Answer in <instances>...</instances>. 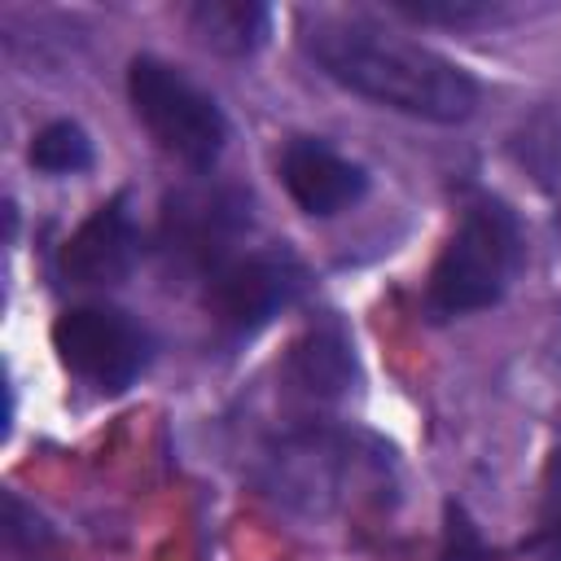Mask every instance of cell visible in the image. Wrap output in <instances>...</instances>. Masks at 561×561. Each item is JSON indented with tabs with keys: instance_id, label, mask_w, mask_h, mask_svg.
I'll return each mask as SVG.
<instances>
[{
	"instance_id": "obj_1",
	"label": "cell",
	"mask_w": 561,
	"mask_h": 561,
	"mask_svg": "<svg viewBox=\"0 0 561 561\" xmlns=\"http://www.w3.org/2000/svg\"><path fill=\"white\" fill-rule=\"evenodd\" d=\"M302 48L346 92L421 123L451 127L478 105V83L451 57L373 18L320 13L302 22Z\"/></svg>"
},
{
	"instance_id": "obj_2",
	"label": "cell",
	"mask_w": 561,
	"mask_h": 561,
	"mask_svg": "<svg viewBox=\"0 0 561 561\" xmlns=\"http://www.w3.org/2000/svg\"><path fill=\"white\" fill-rule=\"evenodd\" d=\"M517 267H522L517 215L495 197H473L430 267L425 311L434 320H460L486 311L504 298Z\"/></svg>"
},
{
	"instance_id": "obj_3",
	"label": "cell",
	"mask_w": 561,
	"mask_h": 561,
	"mask_svg": "<svg viewBox=\"0 0 561 561\" xmlns=\"http://www.w3.org/2000/svg\"><path fill=\"white\" fill-rule=\"evenodd\" d=\"M127 101H131V114L136 123L149 131V140L193 167V171H206L219 162L224 145H228V118L219 110V101L193 83L180 66L162 61V57H131L127 66Z\"/></svg>"
},
{
	"instance_id": "obj_4",
	"label": "cell",
	"mask_w": 561,
	"mask_h": 561,
	"mask_svg": "<svg viewBox=\"0 0 561 561\" xmlns=\"http://www.w3.org/2000/svg\"><path fill=\"white\" fill-rule=\"evenodd\" d=\"M272 491L302 513H337L364 491H386V451L342 430H298L272 451Z\"/></svg>"
},
{
	"instance_id": "obj_5",
	"label": "cell",
	"mask_w": 561,
	"mask_h": 561,
	"mask_svg": "<svg viewBox=\"0 0 561 561\" xmlns=\"http://www.w3.org/2000/svg\"><path fill=\"white\" fill-rule=\"evenodd\" d=\"M302 289H307V267L285 245L232 250L224 263H215L202 276V302L210 320L232 337L263 329L272 316L294 307Z\"/></svg>"
},
{
	"instance_id": "obj_6",
	"label": "cell",
	"mask_w": 561,
	"mask_h": 561,
	"mask_svg": "<svg viewBox=\"0 0 561 561\" xmlns=\"http://www.w3.org/2000/svg\"><path fill=\"white\" fill-rule=\"evenodd\" d=\"M53 351L70 377L92 390L118 394L127 390L149 364V333L123 307L110 302H79L66 307L53 324Z\"/></svg>"
},
{
	"instance_id": "obj_7",
	"label": "cell",
	"mask_w": 561,
	"mask_h": 561,
	"mask_svg": "<svg viewBox=\"0 0 561 561\" xmlns=\"http://www.w3.org/2000/svg\"><path fill=\"white\" fill-rule=\"evenodd\" d=\"M280 184L302 215L333 219L368 193V171L324 136H289L276 158Z\"/></svg>"
},
{
	"instance_id": "obj_8",
	"label": "cell",
	"mask_w": 561,
	"mask_h": 561,
	"mask_svg": "<svg viewBox=\"0 0 561 561\" xmlns=\"http://www.w3.org/2000/svg\"><path fill=\"white\" fill-rule=\"evenodd\" d=\"M250 228V210L232 188L180 193L162 215V245L180 267L210 272L232 254V241Z\"/></svg>"
},
{
	"instance_id": "obj_9",
	"label": "cell",
	"mask_w": 561,
	"mask_h": 561,
	"mask_svg": "<svg viewBox=\"0 0 561 561\" xmlns=\"http://www.w3.org/2000/svg\"><path fill=\"white\" fill-rule=\"evenodd\" d=\"M140 259V228L127 210V197H110L101 202L61 245L57 254V272L61 280L79 285V289H96V285H118L127 280V272Z\"/></svg>"
},
{
	"instance_id": "obj_10",
	"label": "cell",
	"mask_w": 561,
	"mask_h": 561,
	"mask_svg": "<svg viewBox=\"0 0 561 561\" xmlns=\"http://www.w3.org/2000/svg\"><path fill=\"white\" fill-rule=\"evenodd\" d=\"M188 31L219 57H250L267 44L272 9L259 0H202L188 13Z\"/></svg>"
},
{
	"instance_id": "obj_11",
	"label": "cell",
	"mask_w": 561,
	"mask_h": 561,
	"mask_svg": "<svg viewBox=\"0 0 561 561\" xmlns=\"http://www.w3.org/2000/svg\"><path fill=\"white\" fill-rule=\"evenodd\" d=\"M289 377L307 399H337L351 381V342L342 337V329H311L289 355Z\"/></svg>"
},
{
	"instance_id": "obj_12",
	"label": "cell",
	"mask_w": 561,
	"mask_h": 561,
	"mask_svg": "<svg viewBox=\"0 0 561 561\" xmlns=\"http://www.w3.org/2000/svg\"><path fill=\"white\" fill-rule=\"evenodd\" d=\"M31 167L44 171V175H79L92 167V136L70 123V118H57V123H44L35 136H31V149H26Z\"/></svg>"
},
{
	"instance_id": "obj_13",
	"label": "cell",
	"mask_w": 561,
	"mask_h": 561,
	"mask_svg": "<svg viewBox=\"0 0 561 561\" xmlns=\"http://www.w3.org/2000/svg\"><path fill=\"white\" fill-rule=\"evenodd\" d=\"M530 552L543 557V561H561V456H552V465L543 473V486H539Z\"/></svg>"
},
{
	"instance_id": "obj_14",
	"label": "cell",
	"mask_w": 561,
	"mask_h": 561,
	"mask_svg": "<svg viewBox=\"0 0 561 561\" xmlns=\"http://www.w3.org/2000/svg\"><path fill=\"white\" fill-rule=\"evenodd\" d=\"M486 552H482V543H478V535H473V526L456 513V526H451V543H447V552H443V561H482Z\"/></svg>"
}]
</instances>
